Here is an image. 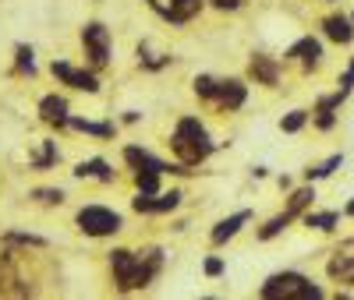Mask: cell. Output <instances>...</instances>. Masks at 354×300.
I'll return each instance as SVG.
<instances>
[{"mask_svg": "<svg viewBox=\"0 0 354 300\" xmlns=\"http://www.w3.org/2000/svg\"><path fill=\"white\" fill-rule=\"evenodd\" d=\"M330 279H337V283H344V286H354V258L351 254H337L333 261H330Z\"/></svg>", "mask_w": 354, "mask_h": 300, "instance_id": "obj_14", "label": "cell"}, {"mask_svg": "<svg viewBox=\"0 0 354 300\" xmlns=\"http://www.w3.org/2000/svg\"><path fill=\"white\" fill-rule=\"evenodd\" d=\"M124 159H128L138 173H163V170H167V163H160L156 156H149L145 148H135V145L124 148Z\"/></svg>", "mask_w": 354, "mask_h": 300, "instance_id": "obj_10", "label": "cell"}, {"mask_svg": "<svg viewBox=\"0 0 354 300\" xmlns=\"http://www.w3.org/2000/svg\"><path fill=\"white\" fill-rule=\"evenodd\" d=\"M205 272H209V276H220V272H223V261H220V258H209V261H205Z\"/></svg>", "mask_w": 354, "mask_h": 300, "instance_id": "obj_26", "label": "cell"}, {"mask_svg": "<svg viewBox=\"0 0 354 300\" xmlns=\"http://www.w3.org/2000/svg\"><path fill=\"white\" fill-rule=\"evenodd\" d=\"M351 88H354V60L347 64V71H344V78H340V92H344V96L351 92Z\"/></svg>", "mask_w": 354, "mask_h": 300, "instance_id": "obj_25", "label": "cell"}, {"mask_svg": "<svg viewBox=\"0 0 354 300\" xmlns=\"http://www.w3.org/2000/svg\"><path fill=\"white\" fill-rule=\"evenodd\" d=\"M174 152H177V159H181L185 166H198L205 156L213 152V141H209V134H205V128L198 124L195 117H185L181 124H177V131H174Z\"/></svg>", "mask_w": 354, "mask_h": 300, "instance_id": "obj_2", "label": "cell"}, {"mask_svg": "<svg viewBox=\"0 0 354 300\" xmlns=\"http://www.w3.org/2000/svg\"><path fill=\"white\" fill-rule=\"evenodd\" d=\"M110 265H113L117 286H121L124 293H131V290H142V286H149V283L156 279L160 265H163V254L153 248V251H145V254L138 258V254H131V251L121 248V251L110 254Z\"/></svg>", "mask_w": 354, "mask_h": 300, "instance_id": "obj_1", "label": "cell"}, {"mask_svg": "<svg viewBox=\"0 0 354 300\" xmlns=\"http://www.w3.org/2000/svg\"><path fill=\"white\" fill-rule=\"evenodd\" d=\"M347 216H354V201H351V205H347Z\"/></svg>", "mask_w": 354, "mask_h": 300, "instance_id": "obj_29", "label": "cell"}, {"mask_svg": "<svg viewBox=\"0 0 354 300\" xmlns=\"http://www.w3.org/2000/svg\"><path fill=\"white\" fill-rule=\"evenodd\" d=\"M195 92H198L202 99H213V96H216V81H213V78H205V74L195 78Z\"/></svg>", "mask_w": 354, "mask_h": 300, "instance_id": "obj_22", "label": "cell"}, {"mask_svg": "<svg viewBox=\"0 0 354 300\" xmlns=\"http://www.w3.org/2000/svg\"><path fill=\"white\" fill-rule=\"evenodd\" d=\"M53 74L61 78V81H68V85H75V88H85V92H96V88H100L96 74H88V71H75L71 64H64V60H53Z\"/></svg>", "mask_w": 354, "mask_h": 300, "instance_id": "obj_7", "label": "cell"}, {"mask_svg": "<svg viewBox=\"0 0 354 300\" xmlns=\"http://www.w3.org/2000/svg\"><path fill=\"white\" fill-rule=\"evenodd\" d=\"M322 28H326V36L333 43H351L354 39V21H347L344 14H330L326 21H322Z\"/></svg>", "mask_w": 354, "mask_h": 300, "instance_id": "obj_12", "label": "cell"}, {"mask_svg": "<svg viewBox=\"0 0 354 300\" xmlns=\"http://www.w3.org/2000/svg\"><path fill=\"white\" fill-rule=\"evenodd\" d=\"M305 120H308L305 110H294V113H287V117L280 120V128H283L287 134H294V131H301V128H305Z\"/></svg>", "mask_w": 354, "mask_h": 300, "instance_id": "obj_19", "label": "cell"}, {"mask_svg": "<svg viewBox=\"0 0 354 300\" xmlns=\"http://www.w3.org/2000/svg\"><path fill=\"white\" fill-rule=\"evenodd\" d=\"M287 57H301V60H305V68H315V64H319V57H322V46H319V39L305 36V39H298V43L287 50Z\"/></svg>", "mask_w": 354, "mask_h": 300, "instance_id": "obj_13", "label": "cell"}, {"mask_svg": "<svg viewBox=\"0 0 354 300\" xmlns=\"http://www.w3.org/2000/svg\"><path fill=\"white\" fill-rule=\"evenodd\" d=\"M177 201H181V194L170 191V194H160V198H153V194H138L131 205H135V212H170V208H177Z\"/></svg>", "mask_w": 354, "mask_h": 300, "instance_id": "obj_8", "label": "cell"}, {"mask_svg": "<svg viewBox=\"0 0 354 300\" xmlns=\"http://www.w3.org/2000/svg\"><path fill=\"white\" fill-rule=\"evenodd\" d=\"M305 226H315V230H333L337 226V212H308L305 216Z\"/></svg>", "mask_w": 354, "mask_h": 300, "instance_id": "obj_18", "label": "cell"}, {"mask_svg": "<svg viewBox=\"0 0 354 300\" xmlns=\"http://www.w3.org/2000/svg\"><path fill=\"white\" fill-rule=\"evenodd\" d=\"M213 4H216V8H227V11H234V8H238V0H213Z\"/></svg>", "mask_w": 354, "mask_h": 300, "instance_id": "obj_28", "label": "cell"}, {"mask_svg": "<svg viewBox=\"0 0 354 300\" xmlns=\"http://www.w3.org/2000/svg\"><path fill=\"white\" fill-rule=\"evenodd\" d=\"M82 46H85V57L93 60V68H106V60H110V32L100 21L82 28Z\"/></svg>", "mask_w": 354, "mask_h": 300, "instance_id": "obj_5", "label": "cell"}, {"mask_svg": "<svg viewBox=\"0 0 354 300\" xmlns=\"http://www.w3.org/2000/svg\"><path fill=\"white\" fill-rule=\"evenodd\" d=\"M71 124H75L78 131H88V134H100V138H110V134H113V128H110V124H93V120H71Z\"/></svg>", "mask_w": 354, "mask_h": 300, "instance_id": "obj_20", "label": "cell"}, {"mask_svg": "<svg viewBox=\"0 0 354 300\" xmlns=\"http://www.w3.org/2000/svg\"><path fill=\"white\" fill-rule=\"evenodd\" d=\"M78 226L88 233V237H106V233H117L121 230V216L110 212L103 205H88L78 212Z\"/></svg>", "mask_w": 354, "mask_h": 300, "instance_id": "obj_4", "label": "cell"}, {"mask_svg": "<svg viewBox=\"0 0 354 300\" xmlns=\"http://www.w3.org/2000/svg\"><path fill=\"white\" fill-rule=\"evenodd\" d=\"M149 8H153L156 14H163L167 21L181 25V21H188V18L202 8V0H149Z\"/></svg>", "mask_w": 354, "mask_h": 300, "instance_id": "obj_6", "label": "cell"}, {"mask_svg": "<svg viewBox=\"0 0 354 300\" xmlns=\"http://www.w3.org/2000/svg\"><path fill=\"white\" fill-rule=\"evenodd\" d=\"M351 21H354V18H351Z\"/></svg>", "mask_w": 354, "mask_h": 300, "instance_id": "obj_30", "label": "cell"}, {"mask_svg": "<svg viewBox=\"0 0 354 300\" xmlns=\"http://www.w3.org/2000/svg\"><path fill=\"white\" fill-rule=\"evenodd\" d=\"M36 198H43V201H64V194H61V191H39Z\"/></svg>", "mask_w": 354, "mask_h": 300, "instance_id": "obj_27", "label": "cell"}, {"mask_svg": "<svg viewBox=\"0 0 354 300\" xmlns=\"http://www.w3.org/2000/svg\"><path fill=\"white\" fill-rule=\"evenodd\" d=\"M78 177H96V180H113V170L106 166V159H88L75 170Z\"/></svg>", "mask_w": 354, "mask_h": 300, "instance_id": "obj_17", "label": "cell"}, {"mask_svg": "<svg viewBox=\"0 0 354 300\" xmlns=\"http://www.w3.org/2000/svg\"><path fill=\"white\" fill-rule=\"evenodd\" d=\"M340 166V156H330L326 163H322V166H315V170H308V180H315V177H330L333 170Z\"/></svg>", "mask_w": 354, "mask_h": 300, "instance_id": "obj_23", "label": "cell"}, {"mask_svg": "<svg viewBox=\"0 0 354 300\" xmlns=\"http://www.w3.org/2000/svg\"><path fill=\"white\" fill-rule=\"evenodd\" d=\"M245 223H248V212H234L230 219H223V223L213 230V244H223V240H230V237L238 233Z\"/></svg>", "mask_w": 354, "mask_h": 300, "instance_id": "obj_15", "label": "cell"}, {"mask_svg": "<svg viewBox=\"0 0 354 300\" xmlns=\"http://www.w3.org/2000/svg\"><path fill=\"white\" fill-rule=\"evenodd\" d=\"M39 113H43V120L46 124H68V103L61 99V96H46L43 103H39Z\"/></svg>", "mask_w": 354, "mask_h": 300, "instance_id": "obj_11", "label": "cell"}, {"mask_svg": "<svg viewBox=\"0 0 354 300\" xmlns=\"http://www.w3.org/2000/svg\"><path fill=\"white\" fill-rule=\"evenodd\" d=\"M266 300H290V297H298V300H315V297H322V290L319 286H312L305 276H298V272H280V276H270L262 283V290H259Z\"/></svg>", "mask_w": 354, "mask_h": 300, "instance_id": "obj_3", "label": "cell"}, {"mask_svg": "<svg viewBox=\"0 0 354 300\" xmlns=\"http://www.w3.org/2000/svg\"><path fill=\"white\" fill-rule=\"evenodd\" d=\"M160 173H138V194H156Z\"/></svg>", "mask_w": 354, "mask_h": 300, "instance_id": "obj_21", "label": "cell"}, {"mask_svg": "<svg viewBox=\"0 0 354 300\" xmlns=\"http://www.w3.org/2000/svg\"><path fill=\"white\" fill-rule=\"evenodd\" d=\"M245 96H248L245 85L230 78V81H216V96H213V99H216L223 110H238V106L245 103Z\"/></svg>", "mask_w": 354, "mask_h": 300, "instance_id": "obj_9", "label": "cell"}, {"mask_svg": "<svg viewBox=\"0 0 354 300\" xmlns=\"http://www.w3.org/2000/svg\"><path fill=\"white\" fill-rule=\"evenodd\" d=\"M18 71L32 74V50H28V46H18Z\"/></svg>", "mask_w": 354, "mask_h": 300, "instance_id": "obj_24", "label": "cell"}, {"mask_svg": "<svg viewBox=\"0 0 354 300\" xmlns=\"http://www.w3.org/2000/svg\"><path fill=\"white\" fill-rule=\"evenodd\" d=\"M252 78L262 81V85H277V64L270 57H255L252 60Z\"/></svg>", "mask_w": 354, "mask_h": 300, "instance_id": "obj_16", "label": "cell"}]
</instances>
